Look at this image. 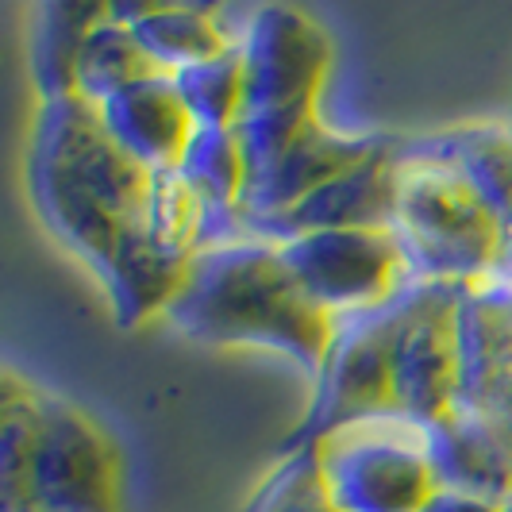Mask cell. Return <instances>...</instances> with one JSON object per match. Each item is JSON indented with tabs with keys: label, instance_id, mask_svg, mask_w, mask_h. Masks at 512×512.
Wrapping results in <instances>:
<instances>
[{
	"label": "cell",
	"instance_id": "cell-1",
	"mask_svg": "<svg viewBox=\"0 0 512 512\" xmlns=\"http://www.w3.org/2000/svg\"><path fill=\"white\" fill-rule=\"evenodd\" d=\"M151 178L104 128L101 108L81 97L39 101L27 147V189L54 239L97 278L124 231L143 220Z\"/></svg>",
	"mask_w": 512,
	"mask_h": 512
},
{
	"label": "cell",
	"instance_id": "cell-2",
	"mask_svg": "<svg viewBox=\"0 0 512 512\" xmlns=\"http://www.w3.org/2000/svg\"><path fill=\"white\" fill-rule=\"evenodd\" d=\"M166 320L197 343L282 351L312 378L335 335V320L308 301L282 247L255 235L205 243L189 262Z\"/></svg>",
	"mask_w": 512,
	"mask_h": 512
},
{
	"label": "cell",
	"instance_id": "cell-3",
	"mask_svg": "<svg viewBox=\"0 0 512 512\" xmlns=\"http://www.w3.org/2000/svg\"><path fill=\"white\" fill-rule=\"evenodd\" d=\"M389 231L397 235L412 282L478 285L501 278L505 220L447 162L397 151V201Z\"/></svg>",
	"mask_w": 512,
	"mask_h": 512
},
{
	"label": "cell",
	"instance_id": "cell-4",
	"mask_svg": "<svg viewBox=\"0 0 512 512\" xmlns=\"http://www.w3.org/2000/svg\"><path fill=\"white\" fill-rule=\"evenodd\" d=\"M308 447L343 512H424L439 493L428 428L401 412L355 420Z\"/></svg>",
	"mask_w": 512,
	"mask_h": 512
},
{
	"label": "cell",
	"instance_id": "cell-5",
	"mask_svg": "<svg viewBox=\"0 0 512 512\" xmlns=\"http://www.w3.org/2000/svg\"><path fill=\"white\" fill-rule=\"evenodd\" d=\"M462 289L412 282L393 301V401L416 424L455 412L462 374Z\"/></svg>",
	"mask_w": 512,
	"mask_h": 512
},
{
	"label": "cell",
	"instance_id": "cell-6",
	"mask_svg": "<svg viewBox=\"0 0 512 512\" xmlns=\"http://www.w3.org/2000/svg\"><path fill=\"white\" fill-rule=\"evenodd\" d=\"M278 247L308 301L332 320L393 305L412 285L405 251L389 228L308 231Z\"/></svg>",
	"mask_w": 512,
	"mask_h": 512
},
{
	"label": "cell",
	"instance_id": "cell-7",
	"mask_svg": "<svg viewBox=\"0 0 512 512\" xmlns=\"http://www.w3.org/2000/svg\"><path fill=\"white\" fill-rule=\"evenodd\" d=\"M31 505L35 512H124V455L116 439L58 393H43Z\"/></svg>",
	"mask_w": 512,
	"mask_h": 512
},
{
	"label": "cell",
	"instance_id": "cell-8",
	"mask_svg": "<svg viewBox=\"0 0 512 512\" xmlns=\"http://www.w3.org/2000/svg\"><path fill=\"white\" fill-rule=\"evenodd\" d=\"M389 347H393V305L335 320L332 347L324 366L316 370V389L305 420L285 439V447H308L355 420L397 412Z\"/></svg>",
	"mask_w": 512,
	"mask_h": 512
},
{
	"label": "cell",
	"instance_id": "cell-9",
	"mask_svg": "<svg viewBox=\"0 0 512 512\" xmlns=\"http://www.w3.org/2000/svg\"><path fill=\"white\" fill-rule=\"evenodd\" d=\"M239 51L247 62V112H316L332 70V39L308 12L293 4L255 8L247 31H239Z\"/></svg>",
	"mask_w": 512,
	"mask_h": 512
},
{
	"label": "cell",
	"instance_id": "cell-10",
	"mask_svg": "<svg viewBox=\"0 0 512 512\" xmlns=\"http://www.w3.org/2000/svg\"><path fill=\"white\" fill-rule=\"evenodd\" d=\"M455 412L512 466V282L462 289V374Z\"/></svg>",
	"mask_w": 512,
	"mask_h": 512
},
{
	"label": "cell",
	"instance_id": "cell-11",
	"mask_svg": "<svg viewBox=\"0 0 512 512\" xmlns=\"http://www.w3.org/2000/svg\"><path fill=\"white\" fill-rule=\"evenodd\" d=\"M397 151L401 139H385L374 154H366L351 170L320 185L312 197L293 205L282 216L251 220L243 235L285 243L308 231H351V228H389L397 201Z\"/></svg>",
	"mask_w": 512,
	"mask_h": 512
},
{
	"label": "cell",
	"instance_id": "cell-12",
	"mask_svg": "<svg viewBox=\"0 0 512 512\" xmlns=\"http://www.w3.org/2000/svg\"><path fill=\"white\" fill-rule=\"evenodd\" d=\"M385 139L389 135H347V131L328 128L324 120H312L305 135L274 166H266L262 174L247 181L239 231L251 220H270V216H282L293 205H301L320 185H328L343 170L362 162L366 154L378 151Z\"/></svg>",
	"mask_w": 512,
	"mask_h": 512
},
{
	"label": "cell",
	"instance_id": "cell-13",
	"mask_svg": "<svg viewBox=\"0 0 512 512\" xmlns=\"http://www.w3.org/2000/svg\"><path fill=\"white\" fill-rule=\"evenodd\" d=\"M101 120L112 139L151 174L178 170L197 135V120L189 116L178 81L170 74H154L116 93L108 104H101Z\"/></svg>",
	"mask_w": 512,
	"mask_h": 512
},
{
	"label": "cell",
	"instance_id": "cell-14",
	"mask_svg": "<svg viewBox=\"0 0 512 512\" xmlns=\"http://www.w3.org/2000/svg\"><path fill=\"white\" fill-rule=\"evenodd\" d=\"M189 255L162 247L143 220L124 231L120 247L101 270V285L120 328H143L154 316H166L189 274Z\"/></svg>",
	"mask_w": 512,
	"mask_h": 512
},
{
	"label": "cell",
	"instance_id": "cell-15",
	"mask_svg": "<svg viewBox=\"0 0 512 512\" xmlns=\"http://www.w3.org/2000/svg\"><path fill=\"white\" fill-rule=\"evenodd\" d=\"M108 8L135 35V43L147 51L154 66L170 77L239 47V35H231L216 8L201 4H108Z\"/></svg>",
	"mask_w": 512,
	"mask_h": 512
},
{
	"label": "cell",
	"instance_id": "cell-16",
	"mask_svg": "<svg viewBox=\"0 0 512 512\" xmlns=\"http://www.w3.org/2000/svg\"><path fill=\"white\" fill-rule=\"evenodd\" d=\"M178 174L201 197L208 212L205 243L243 239L239 212H243V193L251 174H247V158L235 128H197L189 151L178 162Z\"/></svg>",
	"mask_w": 512,
	"mask_h": 512
},
{
	"label": "cell",
	"instance_id": "cell-17",
	"mask_svg": "<svg viewBox=\"0 0 512 512\" xmlns=\"http://www.w3.org/2000/svg\"><path fill=\"white\" fill-rule=\"evenodd\" d=\"M412 151L447 162L470 181L486 205L512 224V124H462L424 139H405Z\"/></svg>",
	"mask_w": 512,
	"mask_h": 512
},
{
	"label": "cell",
	"instance_id": "cell-18",
	"mask_svg": "<svg viewBox=\"0 0 512 512\" xmlns=\"http://www.w3.org/2000/svg\"><path fill=\"white\" fill-rule=\"evenodd\" d=\"M43 393L20 370L0 374V512H35L31 474L43 432Z\"/></svg>",
	"mask_w": 512,
	"mask_h": 512
},
{
	"label": "cell",
	"instance_id": "cell-19",
	"mask_svg": "<svg viewBox=\"0 0 512 512\" xmlns=\"http://www.w3.org/2000/svg\"><path fill=\"white\" fill-rule=\"evenodd\" d=\"M104 16H108V4H85V0H54L35 12L31 77H35L39 101L74 97L77 54Z\"/></svg>",
	"mask_w": 512,
	"mask_h": 512
},
{
	"label": "cell",
	"instance_id": "cell-20",
	"mask_svg": "<svg viewBox=\"0 0 512 512\" xmlns=\"http://www.w3.org/2000/svg\"><path fill=\"white\" fill-rule=\"evenodd\" d=\"M428 428V447L436 462L439 489H462V493H478L505 501L512 493V466L509 459L489 443L470 420H462L459 412L443 416Z\"/></svg>",
	"mask_w": 512,
	"mask_h": 512
},
{
	"label": "cell",
	"instance_id": "cell-21",
	"mask_svg": "<svg viewBox=\"0 0 512 512\" xmlns=\"http://www.w3.org/2000/svg\"><path fill=\"white\" fill-rule=\"evenodd\" d=\"M154 74H162V70L147 58V51L135 43V35L108 8V16L93 27V35L85 39V47L77 54L74 97L101 108L116 93H124V89H131V85H139V81H147Z\"/></svg>",
	"mask_w": 512,
	"mask_h": 512
},
{
	"label": "cell",
	"instance_id": "cell-22",
	"mask_svg": "<svg viewBox=\"0 0 512 512\" xmlns=\"http://www.w3.org/2000/svg\"><path fill=\"white\" fill-rule=\"evenodd\" d=\"M174 81L197 128H235L247 112V62L239 47L174 74Z\"/></svg>",
	"mask_w": 512,
	"mask_h": 512
},
{
	"label": "cell",
	"instance_id": "cell-23",
	"mask_svg": "<svg viewBox=\"0 0 512 512\" xmlns=\"http://www.w3.org/2000/svg\"><path fill=\"white\" fill-rule=\"evenodd\" d=\"M247 512H343L335 501L328 474L312 447H285L282 462L262 478Z\"/></svg>",
	"mask_w": 512,
	"mask_h": 512
},
{
	"label": "cell",
	"instance_id": "cell-24",
	"mask_svg": "<svg viewBox=\"0 0 512 512\" xmlns=\"http://www.w3.org/2000/svg\"><path fill=\"white\" fill-rule=\"evenodd\" d=\"M143 228L154 239L178 255H197L205 247L208 235V212L201 197L181 181L178 170H162L151 178L147 208H143Z\"/></svg>",
	"mask_w": 512,
	"mask_h": 512
},
{
	"label": "cell",
	"instance_id": "cell-25",
	"mask_svg": "<svg viewBox=\"0 0 512 512\" xmlns=\"http://www.w3.org/2000/svg\"><path fill=\"white\" fill-rule=\"evenodd\" d=\"M424 512H501V501L478 497V493H462V489H439Z\"/></svg>",
	"mask_w": 512,
	"mask_h": 512
},
{
	"label": "cell",
	"instance_id": "cell-26",
	"mask_svg": "<svg viewBox=\"0 0 512 512\" xmlns=\"http://www.w3.org/2000/svg\"><path fill=\"white\" fill-rule=\"evenodd\" d=\"M501 278L512 282V224L505 228V266H501Z\"/></svg>",
	"mask_w": 512,
	"mask_h": 512
},
{
	"label": "cell",
	"instance_id": "cell-27",
	"mask_svg": "<svg viewBox=\"0 0 512 512\" xmlns=\"http://www.w3.org/2000/svg\"><path fill=\"white\" fill-rule=\"evenodd\" d=\"M501 512H512V493L505 497V501H501Z\"/></svg>",
	"mask_w": 512,
	"mask_h": 512
}]
</instances>
